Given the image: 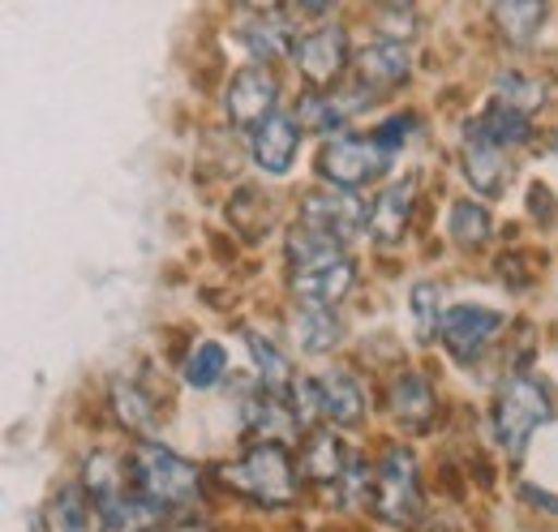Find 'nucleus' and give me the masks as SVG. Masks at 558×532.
<instances>
[{
    "mask_svg": "<svg viewBox=\"0 0 558 532\" xmlns=\"http://www.w3.org/2000/svg\"><path fill=\"white\" fill-rule=\"evenodd\" d=\"M464 172H469V181H473L477 194L498 198L507 190V172L511 168H507V159H502L498 146H489L486 137H477L473 130H464Z\"/></svg>",
    "mask_w": 558,
    "mask_h": 532,
    "instance_id": "obj_20",
    "label": "nucleus"
},
{
    "mask_svg": "<svg viewBox=\"0 0 558 532\" xmlns=\"http://www.w3.org/2000/svg\"><path fill=\"white\" fill-rule=\"evenodd\" d=\"M494 22L502 26V35L511 44H529L537 35V26L546 22V4H533V0H511V4H498L494 9Z\"/></svg>",
    "mask_w": 558,
    "mask_h": 532,
    "instance_id": "obj_26",
    "label": "nucleus"
},
{
    "mask_svg": "<svg viewBox=\"0 0 558 532\" xmlns=\"http://www.w3.org/2000/svg\"><path fill=\"white\" fill-rule=\"evenodd\" d=\"M292 61H296V69L305 73L310 86H340V73H344L352 61L349 31H344L340 22H323V26H314L310 35L296 39Z\"/></svg>",
    "mask_w": 558,
    "mask_h": 532,
    "instance_id": "obj_8",
    "label": "nucleus"
},
{
    "mask_svg": "<svg viewBox=\"0 0 558 532\" xmlns=\"http://www.w3.org/2000/svg\"><path fill=\"white\" fill-rule=\"evenodd\" d=\"M555 416V396H550V387L537 378V374H507L502 378V387H498V396H494V438H498V447L511 456V460H520L524 456V447H529V438L546 425Z\"/></svg>",
    "mask_w": 558,
    "mask_h": 532,
    "instance_id": "obj_4",
    "label": "nucleus"
},
{
    "mask_svg": "<svg viewBox=\"0 0 558 532\" xmlns=\"http://www.w3.org/2000/svg\"><path fill=\"white\" fill-rule=\"evenodd\" d=\"M356 283V263L344 241L323 237L305 223L288 232V288L301 305H340Z\"/></svg>",
    "mask_w": 558,
    "mask_h": 532,
    "instance_id": "obj_1",
    "label": "nucleus"
},
{
    "mask_svg": "<svg viewBox=\"0 0 558 532\" xmlns=\"http://www.w3.org/2000/svg\"><path fill=\"white\" fill-rule=\"evenodd\" d=\"M409 73H413V52H409V44L383 35V39H374V44H365V48L356 52V77H352V82H361V86L378 99L383 90H396L400 82H409Z\"/></svg>",
    "mask_w": 558,
    "mask_h": 532,
    "instance_id": "obj_13",
    "label": "nucleus"
},
{
    "mask_svg": "<svg viewBox=\"0 0 558 532\" xmlns=\"http://www.w3.org/2000/svg\"><path fill=\"white\" fill-rule=\"evenodd\" d=\"M296 150H301V125H296V117L283 112V108L250 133V159H254V168H263L267 177H288L292 164H296Z\"/></svg>",
    "mask_w": 558,
    "mask_h": 532,
    "instance_id": "obj_14",
    "label": "nucleus"
},
{
    "mask_svg": "<svg viewBox=\"0 0 558 532\" xmlns=\"http://www.w3.org/2000/svg\"><path fill=\"white\" fill-rule=\"evenodd\" d=\"M447 232H451V241L460 245V250H482L489 241V232H494V219H489V210L482 202H456L451 206V215H447Z\"/></svg>",
    "mask_w": 558,
    "mask_h": 532,
    "instance_id": "obj_24",
    "label": "nucleus"
},
{
    "mask_svg": "<svg viewBox=\"0 0 558 532\" xmlns=\"http://www.w3.org/2000/svg\"><path fill=\"white\" fill-rule=\"evenodd\" d=\"M112 403H117L121 421H125V425H134V430H142V425L150 421V403L138 396V387H134V383H117V387H112Z\"/></svg>",
    "mask_w": 558,
    "mask_h": 532,
    "instance_id": "obj_29",
    "label": "nucleus"
},
{
    "mask_svg": "<svg viewBox=\"0 0 558 532\" xmlns=\"http://www.w3.org/2000/svg\"><path fill=\"white\" fill-rule=\"evenodd\" d=\"M99 511H104V532H155L159 529V511H155L146 498H138L134 489H125V494L99 503Z\"/></svg>",
    "mask_w": 558,
    "mask_h": 532,
    "instance_id": "obj_23",
    "label": "nucleus"
},
{
    "mask_svg": "<svg viewBox=\"0 0 558 532\" xmlns=\"http://www.w3.org/2000/svg\"><path fill=\"white\" fill-rule=\"evenodd\" d=\"M413 130H417V117H387L378 130H369V133H374V142H378V146H387V150L396 155V150L404 146V137H409Z\"/></svg>",
    "mask_w": 558,
    "mask_h": 532,
    "instance_id": "obj_30",
    "label": "nucleus"
},
{
    "mask_svg": "<svg viewBox=\"0 0 558 532\" xmlns=\"http://www.w3.org/2000/svg\"><path fill=\"white\" fill-rule=\"evenodd\" d=\"M241 39L245 48L258 57V61H276V57H288L296 44H292V26L279 9H258L241 22Z\"/></svg>",
    "mask_w": 558,
    "mask_h": 532,
    "instance_id": "obj_19",
    "label": "nucleus"
},
{
    "mask_svg": "<svg viewBox=\"0 0 558 532\" xmlns=\"http://www.w3.org/2000/svg\"><path fill=\"white\" fill-rule=\"evenodd\" d=\"M409 301H413L417 339H434V335L442 331V318H447V310H442V288H438L434 279H417L413 292H409Z\"/></svg>",
    "mask_w": 558,
    "mask_h": 532,
    "instance_id": "obj_27",
    "label": "nucleus"
},
{
    "mask_svg": "<svg viewBox=\"0 0 558 532\" xmlns=\"http://www.w3.org/2000/svg\"><path fill=\"white\" fill-rule=\"evenodd\" d=\"M279 77L267 65H245L232 73L228 90H223V112L232 125L241 130H258L267 117H276L279 108Z\"/></svg>",
    "mask_w": 558,
    "mask_h": 532,
    "instance_id": "obj_9",
    "label": "nucleus"
},
{
    "mask_svg": "<svg viewBox=\"0 0 558 532\" xmlns=\"http://www.w3.org/2000/svg\"><path fill=\"white\" fill-rule=\"evenodd\" d=\"M369 507L383 524H413L421 511V476L409 447H383L374 476H369Z\"/></svg>",
    "mask_w": 558,
    "mask_h": 532,
    "instance_id": "obj_5",
    "label": "nucleus"
},
{
    "mask_svg": "<svg viewBox=\"0 0 558 532\" xmlns=\"http://www.w3.org/2000/svg\"><path fill=\"white\" fill-rule=\"evenodd\" d=\"M356 456L340 443V434L331 425H314L305 438H301V451H296V468L305 481L314 485H327V489H340L344 476L352 472Z\"/></svg>",
    "mask_w": 558,
    "mask_h": 532,
    "instance_id": "obj_12",
    "label": "nucleus"
},
{
    "mask_svg": "<svg viewBox=\"0 0 558 532\" xmlns=\"http://www.w3.org/2000/svg\"><path fill=\"white\" fill-rule=\"evenodd\" d=\"M301 223L323 232V237H336V241H352L356 232H369V206L344 194V190H314L301 202Z\"/></svg>",
    "mask_w": 558,
    "mask_h": 532,
    "instance_id": "obj_10",
    "label": "nucleus"
},
{
    "mask_svg": "<svg viewBox=\"0 0 558 532\" xmlns=\"http://www.w3.org/2000/svg\"><path fill=\"white\" fill-rule=\"evenodd\" d=\"M374 104V95L361 86V82H340V86H305L296 95V125L314 133H327V137H340V130L349 125L352 117Z\"/></svg>",
    "mask_w": 558,
    "mask_h": 532,
    "instance_id": "obj_7",
    "label": "nucleus"
},
{
    "mask_svg": "<svg viewBox=\"0 0 558 532\" xmlns=\"http://www.w3.org/2000/svg\"><path fill=\"white\" fill-rule=\"evenodd\" d=\"M228 374V348L223 343H198L190 356H185V387H194V391H210L219 378Z\"/></svg>",
    "mask_w": 558,
    "mask_h": 532,
    "instance_id": "obj_25",
    "label": "nucleus"
},
{
    "mask_svg": "<svg viewBox=\"0 0 558 532\" xmlns=\"http://www.w3.org/2000/svg\"><path fill=\"white\" fill-rule=\"evenodd\" d=\"M391 168V150L374 142V133H340V137H327V146L318 150V177L327 190H344L356 194L365 190L369 181L387 177Z\"/></svg>",
    "mask_w": 558,
    "mask_h": 532,
    "instance_id": "obj_6",
    "label": "nucleus"
},
{
    "mask_svg": "<svg viewBox=\"0 0 558 532\" xmlns=\"http://www.w3.org/2000/svg\"><path fill=\"white\" fill-rule=\"evenodd\" d=\"M215 481L254 507H292L301 494V468L283 443H250L236 460L215 468Z\"/></svg>",
    "mask_w": 558,
    "mask_h": 532,
    "instance_id": "obj_2",
    "label": "nucleus"
},
{
    "mask_svg": "<svg viewBox=\"0 0 558 532\" xmlns=\"http://www.w3.org/2000/svg\"><path fill=\"white\" fill-rule=\"evenodd\" d=\"M413 202H417V181L413 177L387 185L378 198L369 202V237H374V245L391 250V245L404 241V228L413 219Z\"/></svg>",
    "mask_w": 558,
    "mask_h": 532,
    "instance_id": "obj_17",
    "label": "nucleus"
},
{
    "mask_svg": "<svg viewBox=\"0 0 558 532\" xmlns=\"http://www.w3.org/2000/svg\"><path fill=\"white\" fill-rule=\"evenodd\" d=\"M387 412L396 425H404L409 434H425L438 416V396L429 387V378L417 370H400L391 383H387Z\"/></svg>",
    "mask_w": 558,
    "mask_h": 532,
    "instance_id": "obj_16",
    "label": "nucleus"
},
{
    "mask_svg": "<svg viewBox=\"0 0 558 532\" xmlns=\"http://www.w3.org/2000/svg\"><path fill=\"white\" fill-rule=\"evenodd\" d=\"M292 335L305 352H331L344 339V323H340L336 305H301L292 318Z\"/></svg>",
    "mask_w": 558,
    "mask_h": 532,
    "instance_id": "obj_22",
    "label": "nucleus"
},
{
    "mask_svg": "<svg viewBox=\"0 0 558 532\" xmlns=\"http://www.w3.org/2000/svg\"><path fill=\"white\" fill-rule=\"evenodd\" d=\"M469 130L477 137H486L489 146H498V150L502 146H524L533 137V117L511 108V104H489L477 121H469Z\"/></svg>",
    "mask_w": 558,
    "mask_h": 532,
    "instance_id": "obj_21",
    "label": "nucleus"
},
{
    "mask_svg": "<svg viewBox=\"0 0 558 532\" xmlns=\"http://www.w3.org/2000/svg\"><path fill=\"white\" fill-rule=\"evenodd\" d=\"M502 331V314H494L486 305H451L442 318V343L451 348L456 361H477L494 335Z\"/></svg>",
    "mask_w": 558,
    "mask_h": 532,
    "instance_id": "obj_15",
    "label": "nucleus"
},
{
    "mask_svg": "<svg viewBox=\"0 0 558 532\" xmlns=\"http://www.w3.org/2000/svg\"><path fill=\"white\" fill-rule=\"evenodd\" d=\"M494 90L502 95V104H511V108H520V112H537L542 104H546V86L542 82H533V77H524V73H502L498 82H494Z\"/></svg>",
    "mask_w": 558,
    "mask_h": 532,
    "instance_id": "obj_28",
    "label": "nucleus"
},
{
    "mask_svg": "<svg viewBox=\"0 0 558 532\" xmlns=\"http://www.w3.org/2000/svg\"><path fill=\"white\" fill-rule=\"evenodd\" d=\"M314 403H318V416L331 430H352L369 412V391H365V383L352 370L336 365V370H327V374L314 378Z\"/></svg>",
    "mask_w": 558,
    "mask_h": 532,
    "instance_id": "obj_11",
    "label": "nucleus"
},
{
    "mask_svg": "<svg viewBox=\"0 0 558 532\" xmlns=\"http://www.w3.org/2000/svg\"><path fill=\"white\" fill-rule=\"evenodd\" d=\"M125 472H130V489L146 498L159 516L163 511H190L203 498V468L190 464L185 456H177L163 443H138L125 456Z\"/></svg>",
    "mask_w": 558,
    "mask_h": 532,
    "instance_id": "obj_3",
    "label": "nucleus"
},
{
    "mask_svg": "<svg viewBox=\"0 0 558 532\" xmlns=\"http://www.w3.org/2000/svg\"><path fill=\"white\" fill-rule=\"evenodd\" d=\"M155 532H172V529H155Z\"/></svg>",
    "mask_w": 558,
    "mask_h": 532,
    "instance_id": "obj_31",
    "label": "nucleus"
},
{
    "mask_svg": "<svg viewBox=\"0 0 558 532\" xmlns=\"http://www.w3.org/2000/svg\"><path fill=\"white\" fill-rule=\"evenodd\" d=\"M48 532H104V511L82 481H70L48 503Z\"/></svg>",
    "mask_w": 558,
    "mask_h": 532,
    "instance_id": "obj_18",
    "label": "nucleus"
}]
</instances>
